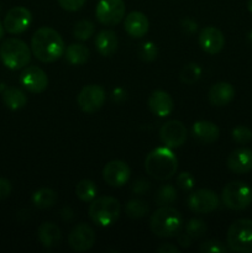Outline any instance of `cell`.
I'll return each mask as SVG.
<instances>
[{
  "label": "cell",
  "instance_id": "obj_1",
  "mask_svg": "<svg viewBox=\"0 0 252 253\" xmlns=\"http://www.w3.org/2000/svg\"><path fill=\"white\" fill-rule=\"evenodd\" d=\"M31 51L39 61L52 63L61 58L66 46L61 35L52 27H40L31 39Z\"/></svg>",
  "mask_w": 252,
  "mask_h": 253
},
{
  "label": "cell",
  "instance_id": "obj_2",
  "mask_svg": "<svg viewBox=\"0 0 252 253\" xmlns=\"http://www.w3.org/2000/svg\"><path fill=\"white\" fill-rule=\"evenodd\" d=\"M145 169L155 179L167 180L177 172L178 160L169 147H157L146 157Z\"/></svg>",
  "mask_w": 252,
  "mask_h": 253
},
{
  "label": "cell",
  "instance_id": "obj_3",
  "mask_svg": "<svg viewBox=\"0 0 252 253\" xmlns=\"http://www.w3.org/2000/svg\"><path fill=\"white\" fill-rule=\"evenodd\" d=\"M151 231L158 237H174L183 227V216L172 207H161L150 219Z\"/></svg>",
  "mask_w": 252,
  "mask_h": 253
},
{
  "label": "cell",
  "instance_id": "obj_4",
  "mask_svg": "<svg viewBox=\"0 0 252 253\" xmlns=\"http://www.w3.org/2000/svg\"><path fill=\"white\" fill-rule=\"evenodd\" d=\"M0 59L5 67L12 71L22 69L30 63L31 51L22 40L7 39L0 46Z\"/></svg>",
  "mask_w": 252,
  "mask_h": 253
},
{
  "label": "cell",
  "instance_id": "obj_5",
  "mask_svg": "<svg viewBox=\"0 0 252 253\" xmlns=\"http://www.w3.org/2000/svg\"><path fill=\"white\" fill-rule=\"evenodd\" d=\"M120 203L113 197H99L89 207V217L99 226H110L120 216Z\"/></svg>",
  "mask_w": 252,
  "mask_h": 253
},
{
  "label": "cell",
  "instance_id": "obj_6",
  "mask_svg": "<svg viewBox=\"0 0 252 253\" xmlns=\"http://www.w3.org/2000/svg\"><path fill=\"white\" fill-rule=\"evenodd\" d=\"M227 247L239 253L252 252V220L239 219L227 230Z\"/></svg>",
  "mask_w": 252,
  "mask_h": 253
},
{
  "label": "cell",
  "instance_id": "obj_7",
  "mask_svg": "<svg viewBox=\"0 0 252 253\" xmlns=\"http://www.w3.org/2000/svg\"><path fill=\"white\" fill-rule=\"evenodd\" d=\"M222 203L231 210H244L252 203V188L245 182H231L222 189Z\"/></svg>",
  "mask_w": 252,
  "mask_h": 253
},
{
  "label": "cell",
  "instance_id": "obj_8",
  "mask_svg": "<svg viewBox=\"0 0 252 253\" xmlns=\"http://www.w3.org/2000/svg\"><path fill=\"white\" fill-rule=\"evenodd\" d=\"M125 2L123 0H100L96 5L95 15L100 24L115 26L125 16Z\"/></svg>",
  "mask_w": 252,
  "mask_h": 253
},
{
  "label": "cell",
  "instance_id": "obj_9",
  "mask_svg": "<svg viewBox=\"0 0 252 253\" xmlns=\"http://www.w3.org/2000/svg\"><path fill=\"white\" fill-rule=\"evenodd\" d=\"M106 99L105 90L103 86L96 85V84H89L85 85L77 96V103L84 113H95L101 106L104 105Z\"/></svg>",
  "mask_w": 252,
  "mask_h": 253
},
{
  "label": "cell",
  "instance_id": "obj_10",
  "mask_svg": "<svg viewBox=\"0 0 252 253\" xmlns=\"http://www.w3.org/2000/svg\"><path fill=\"white\" fill-rule=\"evenodd\" d=\"M188 207L195 214H210L219 207V197L210 189H198L188 197Z\"/></svg>",
  "mask_w": 252,
  "mask_h": 253
},
{
  "label": "cell",
  "instance_id": "obj_11",
  "mask_svg": "<svg viewBox=\"0 0 252 253\" xmlns=\"http://www.w3.org/2000/svg\"><path fill=\"white\" fill-rule=\"evenodd\" d=\"M188 131L184 124L178 120H169L162 125L160 130L161 142L169 148H178L184 145Z\"/></svg>",
  "mask_w": 252,
  "mask_h": 253
},
{
  "label": "cell",
  "instance_id": "obj_12",
  "mask_svg": "<svg viewBox=\"0 0 252 253\" xmlns=\"http://www.w3.org/2000/svg\"><path fill=\"white\" fill-rule=\"evenodd\" d=\"M95 231L93 227L89 226L88 224L77 225L68 236V244L71 249L76 252H85L90 250L95 244Z\"/></svg>",
  "mask_w": 252,
  "mask_h": 253
},
{
  "label": "cell",
  "instance_id": "obj_13",
  "mask_svg": "<svg viewBox=\"0 0 252 253\" xmlns=\"http://www.w3.org/2000/svg\"><path fill=\"white\" fill-rule=\"evenodd\" d=\"M32 21V15L24 6H15L7 11L4 19V29L11 35L22 34L29 29Z\"/></svg>",
  "mask_w": 252,
  "mask_h": 253
},
{
  "label": "cell",
  "instance_id": "obj_14",
  "mask_svg": "<svg viewBox=\"0 0 252 253\" xmlns=\"http://www.w3.org/2000/svg\"><path fill=\"white\" fill-rule=\"evenodd\" d=\"M20 83L31 93H42L48 86V77L43 69L36 66H30L20 74Z\"/></svg>",
  "mask_w": 252,
  "mask_h": 253
},
{
  "label": "cell",
  "instance_id": "obj_15",
  "mask_svg": "<svg viewBox=\"0 0 252 253\" xmlns=\"http://www.w3.org/2000/svg\"><path fill=\"white\" fill-rule=\"evenodd\" d=\"M130 167L123 161H111L103 169V179L110 187H123L130 178Z\"/></svg>",
  "mask_w": 252,
  "mask_h": 253
},
{
  "label": "cell",
  "instance_id": "obj_16",
  "mask_svg": "<svg viewBox=\"0 0 252 253\" xmlns=\"http://www.w3.org/2000/svg\"><path fill=\"white\" fill-rule=\"evenodd\" d=\"M199 46L209 54L219 53L225 46L224 34L215 26L204 27L199 34Z\"/></svg>",
  "mask_w": 252,
  "mask_h": 253
},
{
  "label": "cell",
  "instance_id": "obj_17",
  "mask_svg": "<svg viewBox=\"0 0 252 253\" xmlns=\"http://www.w3.org/2000/svg\"><path fill=\"white\" fill-rule=\"evenodd\" d=\"M227 167L236 174H245L252 170V151L250 148H237L227 157Z\"/></svg>",
  "mask_w": 252,
  "mask_h": 253
},
{
  "label": "cell",
  "instance_id": "obj_18",
  "mask_svg": "<svg viewBox=\"0 0 252 253\" xmlns=\"http://www.w3.org/2000/svg\"><path fill=\"white\" fill-rule=\"evenodd\" d=\"M148 108L155 115L160 116V118H166V116L170 115V113L173 111L174 103H173L172 96L167 91L155 90L148 99Z\"/></svg>",
  "mask_w": 252,
  "mask_h": 253
},
{
  "label": "cell",
  "instance_id": "obj_19",
  "mask_svg": "<svg viewBox=\"0 0 252 253\" xmlns=\"http://www.w3.org/2000/svg\"><path fill=\"white\" fill-rule=\"evenodd\" d=\"M150 27L147 16L141 11H132L125 19V31L135 39L145 36Z\"/></svg>",
  "mask_w": 252,
  "mask_h": 253
},
{
  "label": "cell",
  "instance_id": "obj_20",
  "mask_svg": "<svg viewBox=\"0 0 252 253\" xmlns=\"http://www.w3.org/2000/svg\"><path fill=\"white\" fill-rule=\"evenodd\" d=\"M193 136L198 142L203 145H210L219 138L220 130L211 121H197L193 125Z\"/></svg>",
  "mask_w": 252,
  "mask_h": 253
},
{
  "label": "cell",
  "instance_id": "obj_21",
  "mask_svg": "<svg viewBox=\"0 0 252 253\" xmlns=\"http://www.w3.org/2000/svg\"><path fill=\"white\" fill-rule=\"evenodd\" d=\"M235 96L234 86L226 82H219L210 88L208 98L211 105L225 106L232 101Z\"/></svg>",
  "mask_w": 252,
  "mask_h": 253
},
{
  "label": "cell",
  "instance_id": "obj_22",
  "mask_svg": "<svg viewBox=\"0 0 252 253\" xmlns=\"http://www.w3.org/2000/svg\"><path fill=\"white\" fill-rule=\"evenodd\" d=\"M40 242L47 249L57 247L62 241V232L59 227L53 222H43L37 230Z\"/></svg>",
  "mask_w": 252,
  "mask_h": 253
},
{
  "label": "cell",
  "instance_id": "obj_23",
  "mask_svg": "<svg viewBox=\"0 0 252 253\" xmlns=\"http://www.w3.org/2000/svg\"><path fill=\"white\" fill-rule=\"evenodd\" d=\"M95 47L101 56H113L118 49V36L113 30H101L95 37Z\"/></svg>",
  "mask_w": 252,
  "mask_h": 253
},
{
  "label": "cell",
  "instance_id": "obj_24",
  "mask_svg": "<svg viewBox=\"0 0 252 253\" xmlns=\"http://www.w3.org/2000/svg\"><path fill=\"white\" fill-rule=\"evenodd\" d=\"M64 54H66V59L69 63L79 66V64H84L88 61L90 51H89L88 47L82 43H72L67 47Z\"/></svg>",
  "mask_w": 252,
  "mask_h": 253
},
{
  "label": "cell",
  "instance_id": "obj_25",
  "mask_svg": "<svg viewBox=\"0 0 252 253\" xmlns=\"http://www.w3.org/2000/svg\"><path fill=\"white\" fill-rule=\"evenodd\" d=\"M2 101L10 110H19L26 105L27 98L20 89L7 88L2 94Z\"/></svg>",
  "mask_w": 252,
  "mask_h": 253
},
{
  "label": "cell",
  "instance_id": "obj_26",
  "mask_svg": "<svg viewBox=\"0 0 252 253\" xmlns=\"http://www.w3.org/2000/svg\"><path fill=\"white\" fill-rule=\"evenodd\" d=\"M57 193L49 188H41L32 195V203L39 209H47L56 204Z\"/></svg>",
  "mask_w": 252,
  "mask_h": 253
},
{
  "label": "cell",
  "instance_id": "obj_27",
  "mask_svg": "<svg viewBox=\"0 0 252 253\" xmlns=\"http://www.w3.org/2000/svg\"><path fill=\"white\" fill-rule=\"evenodd\" d=\"M96 193H98V188L93 180L83 179L76 187V194L82 202H93L96 197Z\"/></svg>",
  "mask_w": 252,
  "mask_h": 253
},
{
  "label": "cell",
  "instance_id": "obj_28",
  "mask_svg": "<svg viewBox=\"0 0 252 253\" xmlns=\"http://www.w3.org/2000/svg\"><path fill=\"white\" fill-rule=\"evenodd\" d=\"M175 199H177V190L173 185L169 184L161 187L155 195L156 204L160 205V207L172 204Z\"/></svg>",
  "mask_w": 252,
  "mask_h": 253
},
{
  "label": "cell",
  "instance_id": "obj_29",
  "mask_svg": "<svg viewBox=\"0 0 252 253\" xmlns=\"http://www.w3.org/2000/svg\"><path fill=\"white\" fill-rule=\"evenodd\" d=\"M126 215L131 219H141L146 216L148 212V207L145 202L140 199H132L126 204L125 207Z\"/></svg>",
  "mask_w": 252,
  "mask_h": 253
},
{
  "label": "cell",
  "instance_id": "obj_30",
  "mask_svg": "<svg viewBox=\"0 0 252 253\" xmlns=\"http://www.w3.org/2000/svg\"><path fill=\"white\" fill-rule=\"evenodd\" d=\"M94 31H95V26L90 20H81L74 25L73 35L76 39L81 40V41H86L93 36Z\"/></svg>",
  "mask_w": 252,
  "mask_h": 253
},
{
  "label": "cell",
  "instance_id": "obj_31",
  "mask_svg": "<svg viewBox=\"0 0 252 253\" xmlns=\"http://www.w3.org/2000/svg\"><path fill=\"white\" fill-rule=\"evenodd\" d=\"M202 76V68L197 63H189L182 68L179 73V78L183 83L193 84Z\"/></svg>",
  "mask_w": 252,
  "mask_h": 253
},
{
  "label": "cell",
  "instance_id": "obj_32",
  "mask_svg": "<svg viewBox=\"0 0 252 253\" xmlns=\"http://www.w3.org/2000/svg\"><path fill=\"white\" fill-rule=\"evenodd\" d=\"M208 227L203 220L199 219H192L185 226V232L189 235L192 239H199L203 235L207 232Z\"/></svg>",
  "mask_w": 252,
  "mask_h": 253
},
{
  "label": "cell",
  "instance_id": "obj_33",
  "mask_svg": "<svg viewBox=\"0 0 252 253\" xmlns=\"http://www.w3.org/2000/svg\"><path fill=\"white\" fill-rule=\"evenodd\" d=\"M157 46L151 41L143 42V43L141 44L140 48H138V56H140V58L145 62L155 61V59L157 58Z\"/></svg>",
  "mask_w": 252,
  "mask_h": 253
},
{
  "label": "cell",
  "instance_id": "obj_34",
  "mask_svg": "<svg viewBox=\"0 0 252 253\" xmlns=\"http://www.w3.org/2000/svg\"><path fill=\"white\" fill-rule=\"evenodd\" d=\"M199 251L202 253H226L229 251V247L217 240H208L200 244Z\"/></svg>",
  "mask_w": 252,
  "mask_h": 253
},
{
  "label": "cell",
  "instance_id": "obj_35",
  "mask_svg": "<svg viewBox=\"0 0 252 253\" xmlns=\"http://www.w3.org/2000/svg\"><path fill=\"white\" fill-rule=\"evenodd\" d=\"M232 138H234L235 142L240 143V145H245L252 138V131L246 126L240 125L232 130Z\"/></svg>",
  "mask_w": 252,
  "mask_h": 253
},
{
  "label": "cell",
  "instance_id": "obj_36",
  "mask_svg": "<svg viewBox=\"0 0 252 253\" xmlns=\"http://www.w3.org/2000/svg\"><path fill=\"white\" fill-rule=\"evenodd\" d=\"M177 184L182 190H190L194 187V178L190 173L183 172L177 177Z\"/></svg>",
  "mask_w": 252,
  "mask_h": 253
},
{
  "label": "cell",
  "instance_id": "obj_37",
  "mask_svg": "<svg viewBox=\"0 0 252 253\" xmlns=\"http://www.w3.org/2000/svg\"><path fill=\"white\" fill-rule=\"evenodd\" d=\"M86 0H58L59 6L67 11H78L84 6Z\"/></svg>",
  "mask_w": 252,
  "mask_h": 253
},
{
  "label": "cell",
  "instance_id": "obj_38",
  "mask_svg": "<svg viewBox=\"0 0 252 253\" xmlns=\"http://www.w3.org/2000/svg\"><path fill=\"white\" fill-rule=\"evenodd\" d=\"M11 183L7 179H4V178H0V200L5 199V198L9 197L11 194Z\"/></svg>",
  "mask_w": 252,
  "mask_h": 253
},
{
  "label": "cell",
  "instance_id": "obj_39",
  "mask_svg": "<svg viewBox=\"0 0 252 253\" xmlns=\"http://www.w3.org/2000/svg\"><path fill=\"white\" fill-rule=\"evenodd\" d=\"M150 189V183L145 179H137L132 185V190L136 194H145Z\"/></svg>",
  "mask_w": 252,
  "mask_h": 253
},
{
  "label": "cell",
  "instance_id": "obj_40",
  "mask_svg": "<svg viewBox=\"0 0 252 253\" xmlns=\"http://www.w3.org/2000/svg\"><path fill=\"white\" fill-rule=\"evenodd\" d=\"M158 253H179V249L173 244H162L157 249Z\"/></svg>",
  "mask_w": 252,
  "mask_h": 253
},
{
  "label": "cell",
  "instance_id": "obj_41",
  "mask_svg": "<svg viewBox=\"0 0 252 253\" xmlns=\"http://www.w3.org/2000/svg\"><path fill=\"white\" fill-rule=\"evenodd\" d=\"M178 242L182 247H189L190 244H192V237L185 232V234H182L178 236Z\"/></svg>",
  "mask_w": 252,
  "mask_h": 253
},
{
  "label": "cell",
  "instance_id": "obj_42",
  "mask_svg": "<svg viewBox=\"0 0 252 253\" xmlns=\"http://www.w3.org/2000/svg\"><path fill=\"white\" fill-rule=\"evenodd\" d=\"M183 25H184L185 31L189 32V34H192V32H194L195 30H197V24H195V22H193L192 20H189V19L183 20Z\"/></svg>",
  "mask_w": 252,
  "mask_h": 253
},
{
  "label": "cell",
  "instance_id": "obj_43",
  "mask_svg": "<svg viewBox=\"0 0 252 253\" xmlns=\"http://www.w3.org/2000/svg\"><path fill=\"white\" fill-rule=\"evenodd\" d=\"M114 100L115 101H123L126 99V93L123 90V89H116L114 90Z\"/></svg>",
  "mask_w": 252,
  "mask_h": 253
},
{
  "label": "cell",
  "instance_id": "obj_44",
  "mask_svg": "<svg viewBox=\"0 0 252 253\" xmlns=\"http://www.w3.org/2000/svg\"><path fill=\"white\" fill-rule=\"evenodd\" d=\"M2 36H4V26H2V24L0 22V41H1Z\"/></svg>",
  "mask_w": 252,
  "mask_h": 253
},
{
  "label": "cell",
  "instance_id": "obj_45",
  "mask_svg": "<svg viewBox=\"0 0 252 253\" xmlns=\"http://www.w3.org/2000/svg\"><path fill=\"white\" fill-rule=\"evenodd\" d=\"M247 9L252 12V0H249V2H247Z\"/></svg>",
  "mask_w": 252,
  "mask_h": 253
},
{
  "label": "cell",
  "instance_id": "obj_46",
  "mask_svg": "<svg viewBox=\"0 0 252 253\" xmlns=\"http://www.w3.org/2000/svg\"><path fill=\"white\" fill-rule=\"evenodd\" d=\"M247 39H249V43L251 44V46H252V31L250 32V34H249V37H247Z\"/></svg>",
  "mask_w": 252,
  "mask_h": 253
}]
</instances>
